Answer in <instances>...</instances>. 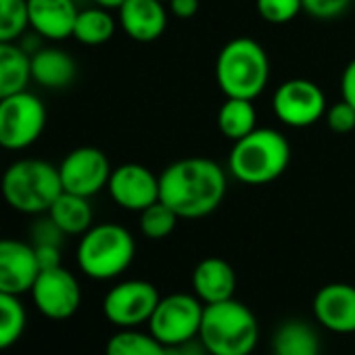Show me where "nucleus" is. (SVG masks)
I'll list each match as a JSON object with an SVG mask.
<instances>
[{"label":"nucleus","instance_id":"1","mask_svg":"<svg viewBox=\"0 0 355 355\" xmlns=\"http://www.w3.org/2000/svg\"><path fill=\"white\" fill-rule=\"evenodd\" d=\"M226 171L207 157H187L167 165L159 175V201L180 220L211 216L226 197Z\"/></svg>","mask_w":355,"mask_h":355},{"label":"nucleus","instance_id":"2","mask_svg":"<svg viewBox=\"0 0 355 355\" xmlns=\"http://www.w3.org/2000/svg\"><path fill=\"white\" fill-rule=\"evenodd\" d=\"M291 144L272 128H255L230 148L228 169L239 182L249 187L270 184L288 169Z\"/></svg>","mask_w":355,"mask_h":355},{"label":"nucleus","instance_id":"3","mask_svg":"<svg viewBox=\"0 0 355 355\" xmlns=\"http://www.w3.org/2000/svg\"><path fill=\"white\" fill-rule=\"evenodd\" d=\"M61 193L59 167L44 159H17L0 178V195L5 203L26 216L49 214Z\"/></svg>","mask_w":355,"mask_h":355},{"label":"nucleus","instance_id":"4","mask_svg":"<svg viewBox=\"0 0 355 355\" xmlns=\"http://www.w3.org/2000/svg\"><path fill=\"white\" fill-rule=\"evenodd\" d=\"M199 338L211 355H251L259 343V324L253 309L232 297L205 305Z\"/></svg>","mask_w":355,"mask_h":355},{"label":"nucleus","instance_id":"5","mask_svg":"<svg viewBox=\"0 0 355 355\" xmlns=\"http://www.w3.org/2000/svg\"><path fill=\"white\" fill-rule=\"evenodd\" d=\"M216 80L226 98L255 101L270 82L268 53L253 38L230 40L218 55Z\"/></svg>","mask_w":355,"mask_h":355},{"label":"nucleus","instance_id":"6","mask_svg":"<svg viewBox=\"0 0 355 355\" xmlns=\"http://www.w3.org/2000/svg\"><path fill=\"white\" fill-rule=\"evenodd\" d=\"M136 257V243L128 228L119 224H96L82 234L76 259L84 276L92 280H113L121 276Z\"/></svg>","mask_w":355,"mask_h":355},{"label":"nucleus","instance_id":"7","mask_svg":"<svg viewBox=\"0 0 355 355\" xmlns=\"http://www.w3.org/2000/svg\"><path fill=\"white\" fill-rule=\"evenodd\" d=\"M46 128V107L28 88L0 101V148L26 150Z\"/></svg>","mask_w":355,"mask_h":355},{"label":"nucleus","instance_id":"8","mask_svg":"<svg viewBox=\"0 0 355 355\" xmlns=\"http://www.w3.org/2000/svg\"><path fill=\"white\" fill-rule=\"evenodd\" d=\"M203 301L193 293H171L161 297L150 320L148 332L165 347L199 336L203 322Z\"/></svg>","mask_w":355,"mask_h":355},{"label":"nucleus","instance_id":"9","mask_svg":"<svg viewBox=\"0 0 355 355\" xmlns=\"http://www.w3.org/2000/svg\"><path fill=\"white\" fill-rule=\"evenodd\" d=\"M274 115L288 128H309L318 123L328 109L324 90L303 78L282 82L272 96Z\"/></svg>","mask_w":355,"mask_h":355},{"label":"nucleus","instance_id":"10","mask_svg":"<svg viewBox=\"0 0 355 355\" xmlns=\"http://www.w3.org/2000/svg\"><path fill=\"white\" fill-rule=\"evenodd\" d=\"M161 295L148 280H123L111 286L103 299L105 318L117 328L148 324Z\"/></svg>","mask_w":355,"mask_h":355},{"label":"nucleus","instance_id":"11","mask_svg":"<svg viewBox=\"0 0 355 355\" xmlns=\"http://www.w3.org/2000/svg\"><path fill=\"white\" fill-rule=\"evenodd\" d=\"M36 309L49 320H69L82 305V286L63 266L40 270L30 288Z\"/></svg>","mask_w":355,"mask_h":355},{"label":"nucleus","instance_id":"12","mask_svg":"<svg viewBox=\"0 0 355 355\" xmlns=\"http://www.w3.org/2000/svg\"><path fill=\"white\" fill-rule=\"evenodd\" d=\"M111 171L107 155L96 146H78L59 165L63 191L88 199L107 189Z\"/></svg>","mask_w":355,"mask_h":355},{"label":"nucleus","instance_id":"13","mask_svg":"<svg viewBox=\"0 0 355 355\" xmlns=\"http://www.w3.org/2000/svg\"><path fill=\"white\" fill-rule=\"evenodd\" d=\"M107 191L117 207L140 214L159 201V175H155L146 165L123 163L113 167Z\"/></svg>","mask_w":355,"mask_h":355},{"label":"nucleus","instance_id":"14","mask_svg":"<svg viewBox=\"0 0 355 355\" xmlns=\"http://www.w3.org/2000/svg\"><path fill=\"white\" fill-rule=\"evenodd\" d=\"M313 318L322 328L334 334L355 332V286L330 282L322 286L311 301Z\"/></svg>","mask_w":355,"mask_h":355},{"label":"nucleus","instance_id":"15","mask_svg":"<svg viewBox=\"0 0 355 355\" xmlns=\"http://www.w3.org/2000/svg\"><path fill=\"white\" fill-rule=\"evenodd\" d=\"M40 274L32 243L17 239H0V291L11 295L30 293Z\"/></svg>","mask_w":355,"mask_h":355},{"label":"nucleus","instance_id":"16","mask_svg":"<svg viewBox=\"0 0 355 355\" xmlns=\"http://www.w3.org/2000/svg\"><path fill=\"white\" fill-rule=\"evenodd\" d=\"M78 13L80 9L76 0H28L30 30L51 42H61L73 36Z\"/></svg>","mask_w":355,"mask_h":355},{"label":"nucleus","instance_id":"17","mask_svg":"<svg viewBox=\"0 0 355 355\" xmlns=\"http://www.w3.org/2000/svg\"><path fill=\"white\" fill-rule=\"evenodd\" d=\"M119 26L136 42H155L167 28V9L161 0H125L119 7Z\"/></svg>","mask_w":355,"mask_h":355},{"label":"nucleus","instance_id":"18","mask_svg":"<svg viewBox=\"0 0 355 355\" xmlns=\"http://www.w3.org/2000/svg\"><path fill=\"white\" fill-rule=\"evenodd\" d=\"M236 272L222 257H205L193 272V293L203 305L228 301L236 293Z\"/></svg>","mask_w":355,"mask_h":355},{"label":"nucleus","instance_id":"19","mask_svg":"<svg viewBox=\"0 0 355 355\" xmlns=\"http://www.w3.org/2000/svg\"><path fill=\"white\" fill-rule=\"evenodd\" d=\"M32 80L49 90H63L73 84L78 65L73 57L57 46H42L30 57Z\"/></svg>","mask_w":355,"mask_h":355},{"label":"nucleus","instance_id":"20","mask_svg":"<svg viewBox=\"0 0 355 355\" xmlns=\"http://www.w3.org/2000/svg\"><path fill=\"white\" fill-rule=\"evenodd\" d=\"M51 220L65 232V236H82L92 228L94 211L88 197L63 191L49 209Z\"/></svg>","mask_w":355,"mask_h":355},{"label":"nucleus","instance_id":"21","mask_svg":"<svg viewBox=\"0 0 355 355\" xmlns=\"http://www.w3.org/2000/svg\"><path fill=\"white\" fill-rule=\"evenodd\" d=\"M272 353L274 355H322L320 334L305 320H286L274 332Z\"/></svg>","mask_w":355,"mask_h":355},{"label":"nucleus","instance_id":"22","mask_svg":"<svg viewBox=\"0 0 355 355\" xmlns=\"http://www.w3.org/2000/svg\"><path fill=\"white\" fill-rule=\"evenodd\" d=\"M30 82V55L19 42H0V101L26 90Z\"/></svg>","mask_w":355,"mask_h":355},{"label":"nucleus","instance_id":"23","mask_svg":"<svg viewBox=\"0 0 355 355\" xmlns=\"http://www.w3.org/2000/svg\"><path fill=\"white\" fill-rule=\"evenodd\" d=\"M218 128L232 142L251 134L257 128V111L253 101L228 96L218 111Z\"/></svg>","mask_w":355,"mask_h":355},{"label":"nucleus","instance_id":"24","mask_svg":"<svg viewBox=\"0 0 355 355\" xmlns=\"http://www.w3.org/2000/svg\"><path fill=\"white\" fill-rule=\"evenodd\" d=\"M115 30H117V21L113 19L111 11L103 7H90L78 13L73 26V38L86 46H101L113 38Z\"/></svg>","mask_w":355,"mask_h":355},{"label":"nucleus","instance_id":"25","mask_svg":"<svg viewBox=\"0 0 355 355\" xmlns=\"http://www.w3.org/2000/svg\"><path fill=\"white\" fill-rule=\"evenodd\" d=\"M28 313L19 295L0 291V351L13 347L26 332Z\"/></svg>","mask_w":355,"mask_h":355},{"label":"nucleus","instance_id":"26","mask_svg":"<svg viewBox=\"0 0 355 355\" xmlns=\"http://www.w3.org/2000/svg\"><path fill=\"white\" fill-rule=\"evenodd\" d=\"M105 355H165V345L150 332L121 328L107 340Z\"/></svg>","mask_w":355,"mask_h":355},{"label":"nucleus","instance_id":"27","mask_svg":"<svg viewBox=\"0 0 355 355\" xmlns=\"http://www.w3.org/2000/svg\"><path fill=\"white\" fill-rule=\"evenodd\" d=\"M28 30V0H0V42H19Z\"/></svg>","mask_w":355,"mask_h":355},{"label":"nucleus","instance_id":"28","mask_svg":"<svg viewBox=\"0 0 355 355\" xmlns=\"http://www.w3.org/2000/svg\"><path fill=\"white\" fill-rule=\"evenodd\" d=\"M178 220L180 218L171 207H167L163 201H157L140 211V232L148 241H163L175 230Z\"/></svg>","mask_w":355,"mask_h":355},{"label":"nucleus","instance_id":"29","mask_svg":"<svg viewBox=\"0 0 355 355\" xmlns=\"http://www.w3.org/2000/svg\"><path fill=\"white\" fill-rule=\"evenodd\" d=\"M259 17L270 26H284L291 24L301 11V0H255Z\"/></svg>","mask_w":355,"mask_h":355},{"label":"nucleus","instance_id":"30","mask_svg":"<svg viewBox=\"0 0 355 355\" xmlns=\"http://www.w3.org/2000/svg\"><path fill=\"white\" fill-rule=\"evenodd\" d=\"M301 3H303V13H307L311 19L332 21L349 11L353 0H301Z\"/></svg>","mask_w":355,"mask_h":355},{"label":"nucleus","instance_id":"31","mask_svg":"<svg viewBox=\"0 0 355 355\" xmlns=\"http://www.w3.org/2000/svg\"><path fill=\"white\" fill-rule=\"evenodd\" d=\"M324 119H326V125L330 128V132H334V134H349L355 130V109L343 98L326 109Z\"/></svg>","mask_w":355,"mask_h":355},{"label":"nucleus","instance_id":"32","mask_svg":"<svg viewBox=\"0 0 355 355\" xmlns=\"http://www.w3.org/2000/svg\"><path fill=\"white\" fill-rule=\"evenodd\" d=\"M63 239H65V232L51 220V216L42 218V220H36L34 226H32V245L34 247H38V245L61 247Z\"/></svg>","mask_w":355,"mask_h":355},{"label":"nucleus","instance_id":"33","mask_svg":"<svg viewBox=\"0 0 355 355\" xmlns=\"http://www.w3.org/2000/svg\"><path fill=\"white\" fill-rule=\"evenodd\" d=\"M165 355H211V353L207 351V347L203 345V340L199 336H195L191 340H184V343L165 347Z\"/></svg>","mask_w":355,"mask_h":355},{"label":"nucleus","instance_id":"34","mask_svg":"<svg viewBox=\"0 0 355 355\" xmlns=\"http://www.w3.org/2000/svg\"><path fill=\"white\" fill-rule=\"evenodd\" d=\"M34 251H36V259H38L40 270H51V268L61 266V247L38 245V247H34Z\"/></svg>","mask_w":355,"mask_h":355},{"label":"nucleus","instance_id":"35","mask_svg":"<svg viewBox=\"0 0 355 355\" xmlns=\"http://www.w3.org/2000/svg\"><path fill=\"white\" fill-rule=\"evenodd\" d=\"M340 96L355 109V59L347 63L340 76Z\"/></svg>","mask_w":355,"mask_h":355},{"label":"nucleus","instance_id":"36","mask_svg":"<svg viewBox=\"0 0 355 355\" xmlns=\"http://www.w3.org/2000/svg\"><path fill=\"white\" fill-rule=\"evenodd\" d=\"M169 11L178 19H193L199 9H201V0H169Z\"/></svg>","mask_w":355,"mask_h":355},{"label":"nucleus","instance_id":"37","mask_svg":"<svg viewBox=\"0 0 355 355\" xmlns=\"http://www.w3.org/2000/svg\"><path fill=\"white\" fill-rule=\"evenodd\" d=\"M92 3H94L96 7L107 9V11H119V7L125 3V0H92Z\"/></svg>","mask_w":355,"mask_h":355},{"label":"nucleus","instance_id":"38","mask_svg":"<svg viewBox=\"0 0 355 355\" xmlns=\"http://www.w3.org/2000/svg\"><path fill=\"white\" fill-rule=\"evenodd\" d=\"M161 3H169V0H161Z\"/></svg>","mask_w":355,"mask_h":355}]
</instances>
